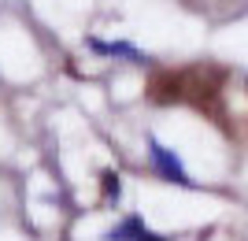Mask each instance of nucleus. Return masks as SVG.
Here are the masks:
<instances>
[{
	"label": "nucleus",
	"mask_w": 248,
	"mask_h": 241,
	"mask_svg": "<svg viewBox=\"0 0 248 241\" xmlns=\"http://www.w3.org/2000/svg\"><path fill=\"white\" fill-rule=\"evenodd\" d=\"M148 156H152L155 171H159V178L167 182H178V186H193V178L186 175V167H182V160L170 152V148H163L155 137H148Z\"/></svg>",
	"instance_id": "f257e3e1"
},
{
	"label": "nucleus",
	"mask_w": 248,
	"mask_h": 241,
	"mask_svg": "<svg viewBox=\"0 0 248 241\" xmlns=\"http://www.w3.org/2000/svg\"><path fill=\"white\" fill-rule=\"evenodd\" d=\"M89 48H93V52H100V56H126V60H134V63L145 60L134 45H126V41H96V37H89Z\"/></svg>",
	"instance_id": "f03ea898"
},
{
	"label": "nucleus",
	"mask_w": 248,
	"mask_h": 241,
	"mask_svg": "<svg viewBox=\"0 0 248 241\" xmlns=\"http://www.w3.org/2000/svg\"><path fill=\"white\" fill-rule=\"evenodd\" d=\"M141 230H145L141 219H126L123 226H115V230L104 234V241H137V234H141Z\"/></svg>",
	"instance_id": "7ed1b4c3"
},
{
	"label": "nucleus",
	"mask_w": 248,
	"mask_h": 241,
	"mask_svg": "<svg viewBox=\"0 0 248 241\" xmlns=\"http://www.w3.org/2000/svg\"><path fill=\"white\" fill-rule=\"evenodd\" d=\"M100 178H104V197H108V200H119V193H123V186H119V175H115V171H104Z\"/></svg>",
	"instance_id": "20e7f679"
},
{
	"label": "nucleus",
	"mask_w": 248,
	"mask_h": 241,
	"mask_svg": "<svg viewBox=\"0 0 248 241\" xmlns=\"http://www.w3.org/2000/svg\"><path fill=\"white\" fill-rule=\"evenodd\" d=\"M137 241H163V238H159V234H152V230H141V234H137Z\"/></svg>",
	"instance_id": "39448f33"
}]
</instances>
